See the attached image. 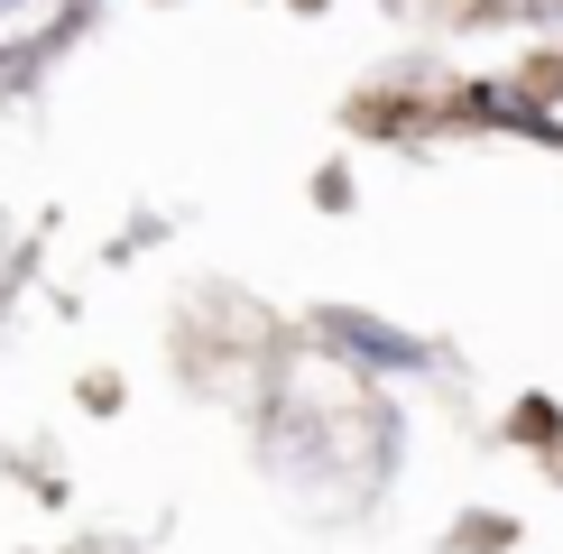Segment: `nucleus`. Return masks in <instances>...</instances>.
I'll list each match as a JSON object with an SVG mask.
<instances>
[{
    "instance_id": "nucleus-1",
    "label": "nucleus",
    "mask_w": 563,
    "mask_h": 554,
    "mask_svg": "<svg viewBox=\"0 0 563 554\" xmlns=\"http://www.w3.org/2000/svg\"><path fill=\"white\" fill-rule=\"evenodd\" d=\"M323 323V342L351 361V379H426V369H443V352L434 342H416V333H379V314H351V306H323L314 314Z\"/></svg>"
},
{
    "instance_id": "nucleus-2",
    "label": "nucleus",
    "mask_w": 563,
    "mask_h": 554,
    "mask_svg": "<svg viewBox=\"0 0 563 554\" xmlns=\"http://www.w3.org/2000/svg\"><path fill=\"white\" fill-rule=\"evenodd\" d=\"M75 10H84V0H0V65L29 56V46H46V37H65Z\"/></svg>"
}]
</instances>
